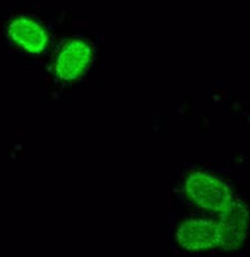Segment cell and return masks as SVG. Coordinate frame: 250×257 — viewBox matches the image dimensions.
Masks as SVG:
<instances>
[{"label": "cell", "instance_id": "1", "mask_svg": "<svg viewBox=\"0 0 250 257\" xmlns=\"http://www.w3.org/2000/svg\"><path fill=\"white\" fill-rule=\"evenodd\" d=\"M187 193L201 207L222 212L232 201L231 191L221 181L203 173L191 175L186 184Z\"/></svg>", "mask_w": 250, "mask_h": 257}, {"label": "cell", "instance_id": "2", "mask_svg": "<svg viewBox=\"0 0 250 257\" xmlns=\"http://www.w3.org/2000/svg\"><path fill=\"white\" fill-rule=\"evenodd\" d=\"M219 222V244L225 250L239 248L246 237L248 228L249 212L242 201L232 200L223 211Z\"/></svg>", "mask_w": 250, "mask_h": 257}, {"label": "cell", "instance_id": "3", "mask_svg": "<svg viewBox=\"0 0 250 257\" xmlns=\"http://www.w3.org/2000/svg\"><path fill=\"white\" fill-rule=\"evenodd\" d=\"M179 244L188 250H200L219 245L218 223L202 219L190 220L182 223L176 232Z\"/></svg>", "mask_w": 250, "mask_h": 257}, {"label": "cell", "instance_id": "4", "mask_svg": "<svg viewBox=\"0 0 250 257\" xmlns=\"http://www.w3.org/2000/svg\"><path fill=\"white\" fill-rule=\"evenodd\" d=\"M89 56L90 50L85 43L77 40L69 42L59 55L58 73L66 79L75 78L87 65Z\"/></svg>", "mask_w": 250, "mask_h": 257}, {"label": "cell", "instance_id": "5", "mask_svg": "<svg viewBox=\"0 0 250 257\" xmlns=\"http://www.w3.org/2000/svg\"><path fill=\"white\" fill-rule=\"evenodd\" d=\"M9 32L13 39L31 52L42 50L45 46L46 36L37 23L26 18L13 21L9 26Z\"/></svg>", "mask_w": 250, "mask_h": 257}]
</instances>
